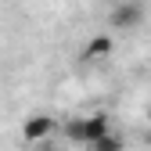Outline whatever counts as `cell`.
<instances>
[{"instance_id": "6da1fadb", "label": "cell", "mask_w": 151, "mask_h": 151, "mask_svg": "<svg viewBox=\"0 0 151 151\" xmlns=\"http://www.w3.org/2000/svg\"><path fill=\"white\" fill-rule=\"evenodd\" d=\"M111 129V122H108V115H86V119H72L68 126H65V133L72 137V140H79V144H93L97 137H104Z\"/></svg>"}, {"instance_id": "7a4b0ae2", "label": "cell", "mask_w": 151, "mask_h": 151, "mask_svg": "<svg viewBox=\"0 0 151 151\" xmlns=\"http://www.w3.org/2000/svg\"><path fill=\"white\" fill-rule=\"evenodd\" d=\"M140 18H144V7L137 0H122V4L111 7V25L115 29H133V25H140Z\"/></svg>"}, {"instance_id": "3957f363", "label": "cell", "mask_w": 151, "mask_h": 151, "mask_svg": "<svg viewBox=\"0 0 151 151\" xmlns=\"http://www.w3.org/2000/svg\"><path fill=\"white\" fill-rule=\"evenodd\" d=\"M54 133V119L50 115H32V119H25V126H22V137L29 140V144H40V140H47Z\"/></svg>"}, {"instance_id": "277c9868", "label": "cell", "mask_w": 151, "mask_h": 151, "mask_svg": "<svg viewBox=\"0 0 151 151\" xmlns=\"http://www.w3.org/2000/svg\"><path fill=\"white\" fill-rule=\"evenodd\" d=\"M108 54H111V36H93L86 43V50H83V58L93 61V58H108Z\"/></svg>"}, {"instance_id": "5b68a950", "label": "cell", "mask_w": 151, "mask_h": 151, "mask_svg": "<svg viewBox=\"0 0 151 151\" xmlns=\"http://www.w3.org/2000/svg\"><path fill=\"white\" fill-rule=\"evenodd\" d=\"M90 147H93V151H122V137H115V133L108 129V133H104V137H97Z\"/></svg>"}, {"instance_id": "8992f818", "label": "cell", "mask_w": 151, "mask_h": 151, "mask_svg": "<svg viewBox=\"0 0 151 151\" xmlns=\"http://www.w3.org/2000/svg\"><path fill=\"white\" fill-rule=\"evenodd\" d=\"M147 122H151V108H147Z\"/></svg>"}]
</instances>
